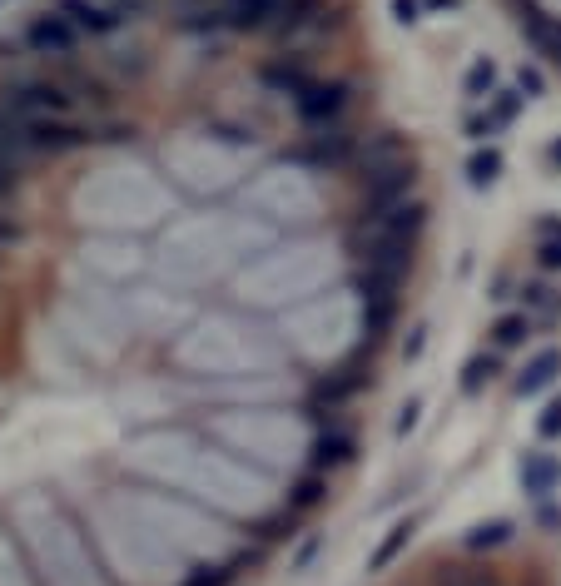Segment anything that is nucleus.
Masks as SVG:
<instances>
[{
	"mask_svg": "<svg viewBox=\"0 0 561 586\" xmlns=\"http://www.w3.org/2000/svg\"><path fill=\"white\" fill-rule=\"evenodd\" d=\"M169 358L199 383L244 378L249 368H269L279 358V333L239 313H199L184 328V338H174Z\"/></svg>",
	"mask_w": 561,
	"mask_h": 586,
	"instance_id": "2",
	"label": "nucleus"
},
{
	"mask_svg": "<svg viewBox=\"0 0 561 586\" xmlns=\"http://www.w3.org/2000/svg\"><path fill=\"white\" fill-rule=\"evenodd\" d=\"M532 328H537V318H532L527 308H517V313H502V318L487 328V338H492L497 353H507V348H527V343H532Z\"/></svg>",
	"mask_w": 561,
	"mask_h": 586,
	"instance_id": "21",
	"label": "nucleus"
},
{
	"mask_svg": "<svg viewBox=\"0 0 561 586\" xmlns=\"http://www.w3.org/2000/svg\"><path fill=\"white\" fill-rule=\"evenodd\" d=\"M20 234H25V229H20V219H15V204H0V259L20 244Z\"/></svg>",
	"mask_w": 561,
	"mask_h": 586,
	"instance_id": "30",
	"label": "nucleus"
},
{
	"mask_svg": "<svg viewBox=\"0 0 561 586\" xmlns=\"http://www.w3.org/2000/svg\"><path fill=\"white\" fill-rule=\"evenodd\" d=\"M328 497H333V477H323V472H313V467L288 487V507H293V512H303V517H313Z\"/></svg>",
	"mask_w": 561,
	"mask_h": 586,
	"instance_id": "22",
	"label": "nucleus"
},
{
	"mask_svg": "<svg viewBox=\"0 0 561 586\" xmlns=\"http://www.w3.org/2000/svg\"><path fill=\"white\" fill-rule=\"evenodd\" d=\"M517 90H522L527 100H537V95H542V70H522V80H517Z\"/></svg>",
	"mask_w": 561,
	"mask_h": 586,
	"instance_id": "36",
	"label": "nucleus"
},
{
	"mask_svg": "<svg viewBox=\"0 0 561 586\" xmlns=\"http://www.w3.org/2000/svg\"><path fill=\"white\" fill-rule=\"evenodd\" d=\"M254 75H259V85H264L269 95H279V100H288V105L313 85V70H308V65H298V60H288V55H269Z\"/></svg>",
	"mask_w": 561,
	"mask_h": 586,
	"instance_id": "13",
	"label": "nucleus"
},
{
	"mask_svg": "<svg viewBox=\"0 0 561 586\" xmlns=\"http://www.w3.org/2000/svg\"><path fill=\"white\" fill-rule=\"evenodd\" d=\"M348 105H353V85L348 80L313 75V85L293 100V115L303 120V130H318V125H343Z\"/></svg>",
	"mask_w": 561,
	"mask_h": 586,
	"instance_id": "10",
	"label": "nucleus"
},
{
	"mask_svg": "<svg viewBox=\"0 0 561 586\" xmlns=\"http://www.w3.org/2000/svg\"><path fill=\"white\" fill-rule=\"evenodd\" d=\"M393 10H398V20H403V25H418V20H422L418 0H393Z\"/></svg>",
	"mask_w": 561,
	"mask_h": 586,
	"instance_id": "37",
	"label": "nucleus"
},
{
	"mask_svg": "<svg viewBox=\"0 0 561 586\" xmlns=\"http://www.w3.org/2000/svg\"><path fill=\"white\" fill-rule=\"evenodd\" d=\"M298 527H303V512H293L288 502H279L274 512H264V517L249 527V537L269 552V547H279V542H293V537H298Z\"/></svg>",
	"mask_w": 561,
	"mask_h": 586,
	"instance_id": "18",
	"label": "nucleus"
},
{
	"mask_svg": "<svg viewBox=\"0 0 561 586\" xmlns=\"http://www.w3.org/2000/svg\"><path fill=\"white\" fill-rule=\"evenodd\" d=\"M561 378V348H542V353H532L527 363H522V373H517V398H537V393H547L552 383Z\"/></svg>",
	"mask_w": 561,
	"mask_h": 586,
	"instance_id": "16",
	"label": "nucleus"
},
{
	"mask_svg": "<svg viewBox=\"0 0 561 586\" xmlns=\"http://www.w3.org/2000/svg\"><path fill=\"white\" fill-rule=\"evenodd\" d=\"M497 373H502V353H497V348H482V353H472V358L462 363L457 393H462V398H477V393H487V388L497 383Z\"/></svg>",
	"mask_w": 561,
	"mask_h": 586,
	"instance_id": "19",
	"label": "nucleus"
},
{
	"mask_svg": "<svg viewBox=\"0 0 561 586\" xmlns=\"http://www.w3.org/2000/svg\"><path fill=\"white\" fill-rule=\"evenodd\" d=\"M427 10H437V15L447 10V15H452V10H462V0H427Z\"/></svg>",
	"mask_w": 561,
	"mask_h": 586,
	"instance_id": "38",
	"label": "nucleus"
},
{
	"mask_svg": "<svg viewBox=\"0 0 561 586\" xmlns=\"http://www.w3.org/2000/svg\"><path fill=\"white\" fill-rule=\"evenodd\" d=\"M413 532H418V517H398L393 527H388V537L368 552V572H388L403 552H408V542H413Z\"/></svg>",
	"mask_w": 561,
	"mask_h": 586,
	"instance_id": "20",
	"label": "nucleus"
},
{
	"mask_svg": "<svg viewBox=\"0 0 561 586\" xmlns=\"http://www.w3.org/2000/svg\"><path fill=\"white\" fill-rule=\"evenodd\" d=\"M437 586H497L492 577H467V572H447V577H437Z\"/></svg>",
	"mask_w": 561,
	"mask_h": 586,
	"instance_id": "35",
	"label": "nucleus"
},
{
	"mask_svg": "<svg viewBox=\"0 0 561 586\" xmlns=\"http://www.w3.org/2000/svg\"><path fill=\"white\" fill-rule=\"evenodd\" d=\"M80 40H85V35H80L60 10H40V15H30L25 30H20V50L35 55V60H45V65H70V60L80 55Z\"/></svg>",
	"mask_w": 561,
	"mask_h": 586,
	"instance_id": "8",
	"label": "nucleus"
},
{
	"mask_svg": "<svg viewBox=\"0 0 561 586\" xmlns=\"http://www.w3.org/2000/svg\"><path fill=\"white\" fill-rule=\"evenodd\" d=\"M497 135H502V125H497L487 110H472V115H467V140L487 145V140H497Z\"/></svg>",
	"mask_w": 561,
	"mask_h": 586,
	"instance_id": "29",
	"label": "nucleus"
},
{
	"mask_svg": "<svg viewBox=\"0 0 561 586\" xmlns=\"http://www.w3.org/2000/svg\"><path fill=\"white\" fill-rule=\"evenodd\" d=\"M120 462L135 477H154L169 487H184L204 507L249 512L254 522L274 512V487L259 467H239L224 452L209 447V433L199 428H144L120 447Z\"/></svg>",
	"mask_w": 561,
	"mask_h": 586,
	"instance_id": "1",
	"label": "nucleus"
},
{
	"mask_svg": "<svg viewBox=\"0 0 561 586\" xmlns=\"http://www.w3.org/2000/svg\"><path fill=\"white\" fill-rule=\"evenodd\" d=\"M547 164H552V169H557V174H561V135H557V140H552V145H547Z\"/></svg>",
	"mask_w": 561,
	"mask_h": 586,
	"instance_id": "39",
	"label": "nucleus"
},
{
	"mask_svg": "<svg viewBox=\"0 0 561 586\" xmlns=\"http://www.w3.org/2000/svg\"><path fill=\"white\" fill-rule=\"evenodd\" d=\"M497 90H502V75H497V60L477 55V60L467 65V75H462V95H467L472 105H487V100H492Z\"/></svg>",
	"mask_w": 561,
	"mask_h": 586,
	"instance_id": "23",
	"label": "nucleus"
},
{
	"mask_svg": "<svg viewBox=\"0 0 561 586\" xmlns=\"http://www.w3.org/2000/svg\"><path fill=\"white\" fill-rule=\"evenodd\" d=\"M318 423V433L308 442V467L313 472H323V477H338L343 467H353V457H358V438H353V428H343L338 418H313Z\"/></svg>",
	"mask_w": 561,
	"mask_h": 586,
	"instance_id": "11",
	"label": "nucleus"
},
{
	"mask_svg": "<svg viewBox=\"0 0 561 586\" xmlns=\"http://www.w3.org/2000/svg\"><path fill=\"white\" fill-rule=\"evenodd\" d=\"M517 25H522V35H527L552 65H561V20H552L547 10H537L532 0H517Z\"/></svg>",
	"mask_w": 561,
	"mask_h": 586,
	"instance_id": "14",
	"label": "nucleus"
},
{
	"mask_svg": "<svg viewBox=\"0 0 561 586\" xmlns=\"http://www.w3.org/2000/svg\"><path fill=\"white\" fill-rule=\"evenodd\" d=\"M502 169H507V159H502V149L497 145H477L467 154V184L482 194V189H492L497 179H502Z\"/></svg>",
	"mask_w": 561,
	"mask_h": 586,
	"instance_id": "24",
	"label": "nucleus"
},
{
	"mask_svg": "<svg viewBox=\"0 0 561 586\" xmlns=\"http://www.w3.org/2000/svg\"><path fill=\"white\" fill-rule=\"evenodd\" d=\"M239 145H229V140H219L214 135V145L209 140H184V145L164 149V169L179 179V189L184 194H194V199H209V194H224L234 179H239Z\"/></svg>",
	"mask_w": 561,
	"mask_h": 586,
	"instance_id": "4",
	"label": "nucleus"
},
{
	"mask_svg": "<svg viewBox=\"0 0 561 586\" xmlns=\"http://www.w3.org/2000/svg\"><path fill=\"white\" fill-rule=\"evenodd\" d=\"M422 353H427V323L408 328V338H403V358H408V363H418Z\"/></svg>",
	"mask_w": 561,
	"mask_h": 586,
	"instance_id": "34",
	"label": "nucleus"
},
{
	"mask_svg": "<svg viewBox=\"0 0 561 586\" xmlns=\"http://www.w3.org/2000/svg\"><path fill=\"white\" fill-rule=\"evenodd\" d=\"M313 423V413H288V408H224L219 418H204V433L239 452L244 462L259 467H283V462H308V447L298 433Z\"/></svg>",
	"mask_w": 561,
	"mask_h": 586,
	"instance_id": "3",
	"label": "nucleus"
},
{
	"mask_svg": "<svg viewBox=\"0 0 561 586\" xmlns=\"http://www.w3.org/2000/svg\"><path fill=\"white\" fill-rule=\"evenodd\" d=\"M144 0H55V10L85 35V40H105L115 30H125V20H135L130 10H140Z\"/></svg>",
	"mask_w": 561,
	"mask_h": 586,
	"instance_id": "9",
	"label": "nucleus"
},
{
	"mask_svg": "<svg viewBox=\"0 0 561 586\" xmlns=\"http://www.w3.org/2000/svg\"><path fill=\"white\" fill-rule=\"evenodd\" d=\"M358 154H363V140L348 125H318V130L298 135L293 164L308 169V174H338V169L358 164Z\"/></svg>",
	"mask_w": 561,
	"mask_h": 586,
	"instance_id": "7",
	"label": "nucleus"
},
{
	"mask_svg": "<svg viewBox=\"0 0 561 586\" xmlns=\"http://www.w3.org/2000/svg\"><path fill=\"white\" fill-rule=\"evenodd\" d=\"M274 15H279V0H224V30H234V35L269 30Z\"/></svg>",
	"mask_w": 561,
	"mask_h": 586,
	"instance_id": "17",
	"label": "nucleus"
},
{
	"mask_svg": "<svg viewBox=\"0 0 561 586\" xmlns=\"http://www.w3.org/2000/svg\"><path fill=\"white\" fill-rule=\"evenodd\" d=\"M373 388V348L363 343V353H353V358H338V363H328V368H318V373H308V383H303V403H308V413L313 418H338L353 398H363Z\"/></svg>",
	"mask_w": 561,
	"mask_h": 586,
	"instance_id": "6",
	"label": "nucleus"
},
{
	"mask_svg": "<svg viewBox=\"0 0 561 586\" xmlns=\"http://www.w3.org/2000/svg\"><path fill=\"white\" fill-rule=\"evenodd\" d=\"M537 438H542V442L561 438V398H552V403L537 413Z\"/></svg>",
	"mask_w": 561,
	"mask_h": 586,
	"instance_id": "32",
	"label": "nucleus"
},
{
	"mask_svg": "<svg viewBox=\"0 0 561 586\" xmlns=\"http://www.w3.org/2000/svg\"><path fill=\"white\" fill-rule=\"evenodd\" d=\"M522 105H527V95H522V90H497V95L487 100V115H492V120L507 130V125L522 115Z\"/></svg>",
	"mask_w": 561,
	"mask_h": 586,
	"instance_id": "27",
	"label": "nucleus"
},
{
	"mask_svg": "<svg viewBox=\"0 0 561 586\" xmlns=\"http://www.w3.org/2000/svg\"><path fill=\"white\" fill-rule=\"evenodd\" d=\"M30 164H35V154H30L25 140H20L15 115H5V110H0V204H15V199L25 194Z\"/></svg>",
	"mask_w": 561,
	"mask_h": 586,
	"instance_id": "12",
	"label": "nucleus"
},
{
	"mask_svg": "<svg viewBox=\"0 0 561 586\" xmlns=\"http://www.w3.org/2000/svg\"><path fill=\"white\" fill-rule=\"evenodd\" d=\"M537 264L547 274H561V234H542L537 239Z\"/></svg>",
	"mask_w": 561,
	"mask_h": 586,
	"instance_id": "31",
	"label": "nucleus"
},
{
	"mask_svg": "<svg viewBox=\"0 0 561 586\" xmlns=\"http://www.w3.org/2000/svg\"><path fill=\"white\" fill-rule=\"evenodd\" d=\"M467 552H492V547H502V542H512V522L507 517H492V522H477L467 537Z\"/></svg>",
	"mask_w": 561,
	"mask_h": 586,
	"instance_id": "25",
	"label": "nucleus"
},
{
	"mask_svg": "<svg viewBox=\"0 0 561 586\" xmlns=\"http://www.w3.org/2000/svg\"><path fill=\"white\" fill-rule=\"evenodd\" d=\"M522 308H527L532 318H557L561 289H552V284H522Z\"/></svg>",
	"mask_w": 561,
	"mask_h": 586,
	"instance_id": "26",
	"label": "nucleus"
},
{
	"mask_svg": "<svg viewBox=\"0 0 561 586\" xmlns=\"http://www.w3.org/2000/svg\"><path fill=\"white\" fill-rule=\"evenodd\" d=\"M517 477H522V492L527 497H537V502H547L552 492L561 487V462H557V452H527L522 457V467H517Z\"/></svg>",
	"mask_w": 561,
	"mask_h": 586,
	"instance_id": "15",
	"label": "nucleus"
},
{
	"mask_svg": "<svg viewBox=\"0 0 561 586\" xmlns=\"http://www.w3.org/2000/svg\"><path fill=\"white\" fill-rule=\"evenodd\" d=\"M179 586H234V577L224 567H204V572H189Z\"/></svg>",
	"mask_w": 561,
	"mask_h": 586,
	"instance_id": "33",
	"label": "nucleus"
},
{
	"mask_svg": "<svg viewBox=\"0 0 561 586\" xmlns=\"http://www.w3.org/2000/svg\"><path fill=\"white\" fill-rule=\"evenodd\" d=\"M418 423H422V398L413 393V398H408V403L398 408V423H393V438H398V442H408L413 433H418Z\"/></svg>",
	"mask_w": 561,
	"mask_h": 586,
	"instance_id": "28",
	"label": "nucleus"
},
{
	"mask_svg": "<svg viewBox=\"0 0 561 586\" xmlns=\"http://www.w3.org/2000/svg\"><path fill=\"white\" fill-rule=\"evenodd\" d=\"M75 269L85 279H100V284H135L154 269V254L144 249L140 239L130 234H90L75 244Z\"/></svg>",
	"mask_w": 561,
	"mask_h": 586,
	"instance_id": "5",
	"label": "nucleus"
}]
</instances>
